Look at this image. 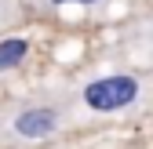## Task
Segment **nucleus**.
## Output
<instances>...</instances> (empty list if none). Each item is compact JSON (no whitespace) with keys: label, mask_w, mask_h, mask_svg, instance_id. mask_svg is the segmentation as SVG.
Here are the masks:
<instances>
[{"label":"nucleus","mask_w":153,"mask_h":149,"mask_svg":"<svg viewBox=\"0 0 153 149\" xmlns=\"http://www.w3.org/2000/svg\"><path fill=\"white\" fill-rule=\"evenodd\" d=\"M51 4H102V0H51Z\"/></svg>","instance_id":"39448f33"},{"label":"nucleus","mask_w":153,"mask_h":149,"mask_svg":"<svg viewBox=\"0 0 153 149\" xmlns=\"http://www.w3.org/2000/svg\"><path fill=\"white\" fill-rule=\"evenodd\" d=\"M73 120V109L66 98H26L0 109V145L26 149L51 142Z\"/></svg>","instance_id":"f257e3e1"},{"label":"nucleus","mask_w":153,"mask_h":149,"mask_svg":"<svg viewBox=\"0 0 153 149\" xmlns=\"http://www.w3.org/2000/svg\"><path fill=\"white\" fill-rule=\"evenodd\" d=\"M153 80L142 73H106L76 91V113L88 117H131L149 102Z\"/></svg>","instance_id":"f03ea898"},{"label":"nucleus","mask_w":153,"mask_h":149,"mask_svg":"<svg viewBox=\"0 0 153 149\" xmlns=\"http://www.w3.org/2000/svg\"><path fill=\"white\" fill-rule=\"evenodd\" d=\"M29 51H33V40L29 36H0V73H15L18 66H22L29 58Z\"/></svg>","instance_id":"7ed1b4c3"},{"label":"nucleus","mask_w":153,"mask_h":149,"mask_svg":"<svg viewBox=\"0 0 153 149\" xmlns=\"http://www.w3.org/2000/svg\"><path fill=\"white\" fill-rule=\"evenodd\" d=\"M22 22V0H0V36H7Z\"/></svg>","instance_id":"20e7f679"}]
</instances>
